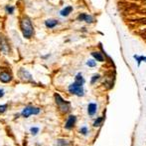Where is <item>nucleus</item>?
Returning <instances> with one entry per match:
<instances>
[{"label":"nucleus","mask_w":146,"mask_h":146,"mask_svg":"<svg viewBox=\"0 0 146 146\" xmlns=\"http://www.w3.org/2000/svg\"><path fill=\"white\" fill-rule=\"evenodd\" d=\"M20 27H21L22 34L25 38L29 39L34 35V27H33L32 21L29 17L24 16L20 21Z\"/></svg>","instance_id":"1"},{"label":"nucleus","mask_w":146,"mask_h":146,"mask_svg":"<svg viewBox=\"0 0 146 146\" xmlns=\"http://www.w3.org/2000/svg\"><path fill=\"white\" fill-rule=\"evenodd\" d=\"M55 100H56V103H57V105H58L59 109L61 110L63 113H67L68 111L70 110V108H71V106H70V102L64 100L63 98L61 97L60 94H58V93L55 94Z\"/></svg>","instance_id":"2"},{"label":"nucleus","mask_w":146,"mask_h":146,"mask_svg":"<svg viewBox=\"0 0 146 146\" xmlns=\"http://www.w3.org/2000/svg\"><path fill=\"white\" fill-rule=\"evenodd\" d=\"M69 91L71 92L72 94H75V95H77V96H83L84 93H85L83 85L76 81L69 86Z\"/></svg>","instance_id":"3"},{"label":"nucleus","mask_w":146,"mask_h":146,"mask_svg":"<svg viewBox=\"0 0 146 146\" xmlns=\"http://www.w3.org/2000/svg\"><path fill=\"white\" fill-rule=\"evenodd\" d=\"M41 112V109L38 107H34V106H27V107H25L23 110H22L21 112V115L23 117H25V118H28L29 116L31 115H37L39 114V113Z\"/></svg>","instance_id":"4"},{"label":"nucleus","mask_w":146,"mask_h":146,"mask_svg":"<svg viewBox=\"0 0 146 146\" xmlns=\"http://www.w3.org/2000/svg\"><path fill=\"white\" fill-rule=\"evenodd\" d=\"M0 51L5 54H8L10 51V46L8 44V41L4 37H0Z\"/></svg>","instance_id":"5"},{"label":"nucleus","mask_w":146,"mask_h":146,"mask_svg":"<svg viewBox=\"0 0 146 146\" xmlns=\"http://www.w3.org/2000/svg\"><path fill=\"white\" fill-rule=\"evenodd\" d=\"M12 80V75L8 71H0V81L3 83H8Z\"/></svg>","instance_id":"6"},{"label":"nucleus","mask_w":146,"mask_h":146,"mask_svg":"<svg viewBox=\"0 0 146 146\" xmlns=\"http://www.w3.org/2000/svg\"><path fill=\"white\" fill-rule=\"evenodd\" d=\"M76 121H77V117L75 115H70L69 118L67 119V122L65 124L66 129H72L76 124Z\"/></svg>","instance_id":"7"},{"label":"nucleus","mask_w":146,"mask_h":146,"mask_svg":"<svg viewBox=\"0 0 146 146\" xmlns=\"http://www.w3.org/2000/svg\"><path fill=\"white\" fill-rule=\"evenodd\" d=\"M19 76L24 81H32V76H31V74L23 68H21L19 70Z\"/></svg>","instance_id":"8"},{"label":"nucleus","mask_w":146,"mask_h":146,"mask_svg":"<svg viewBox=\"0 0 146 146\" xmlns=\"http://www.w3.org/2000/svg\"><path fill=\"white\" fill-rule=\"evenodd\" d=\"M78 19L81 20V21H86L87 23H92V22H94V18L90 15H88V14H85V13L80 14Z\"/></svg>","instance_id":"9"},{"label":"nucleus","mask_w":146,"mask_h":146,"mask_svg":"<svg viewBox=\"0 0 146 146\" xmlns=\"http://www.w3.org/2000/svg\"><path fill=\"white\" fill-rule=\"evenodd\" d=\"M58 20H56V19H47L46 21H45V25H46V27H48V28H54V27H56L57 25H58Z\"/></svg>","instance_id":"10"},{"label":"nucleus","mask_w":146,"mask_h":146,"mask_svg":"<svg viewBox=\"0 0 146 146\" xmlns=\"http://www.w3.org/2000/svg\"><path fill=\"white\" fill-rule=\"evenodd\" d=\"M96 109H98V105H96V103H90L88 106V115H90V116H92V115L96 114Z\"/></svg>","instance_id":"11"},{"label":"nucleus","mask_w":146,"mask_h":146,"mask_svg":"<svg viewBox=\"0 0 146 146\" xmlns=\"http://www.w3.org/2000/svg\"><path fill=\"white\" fill-rule=\"evenodd\" d=\"M72 11H73V7H72V6H68V7H65L64 9H62L60 14H61L62 16H64V17H66V16L69 15Z\"/></svg>","instance_id":"12"},{"label":"nucleus","mask_w":146,"mask_h":146,"mask_svg":"<svg viewBox=\"0 0 146 146\" xmlns=\"http://www.w3.org/2000/svg\"><path fill=\"white\" fill-rule=\"evenodd\" d=\"M92 57H94V59H96L98 61H104V55H102L100 52H92Z\"/></svg>","instance_id":"13"},{"label":"nucleus","mask_w":146,"mask_h":146,"mask_svg":"<svg viewBox=\"0 0 146 146\" xmlns=\"http://www.w3.org/2000/svg\"><path fill=\"white\" fill-rule=\"evenodd\" d=\"M76 82H78V83L84 85V83H85V79L83 78V75H82L81 73L77 74V76H76Z\"/></svg>","instance_id":"14"},{"label":"nucleus","mask_w":146,"mask_h":146,"mask_svg":"<svg viewBox=\"0 0 146 146\" xmlns=\"http://www.w3.org/2000/svg\"><path fill=\"white\" fill-rule=\"evenodd\" d=\"M134 58L137 60V62H138V64L140 65V63H141V61H146V57L145 56H137V55H135L134 56Z\"/></svg>","instance_id":"15"},{"label":"nucleus","mask_w":146,"mask_h":146,"mask_svg":"<svg viewBox=\"0 0 146 146\" xmlns=\"http://www.w3.org/2000/svg\"><path fill=\"white\" fill-rule=\"evenodd\" d=\"M102 117H100V118H98L96 121L94 122V127H98L100 124H102Z\"/></svg>","instance_id":"16"},{"label":"nucleus","mask_w":146,"mask_h":146,"mask_svg":"<svg viewBox=\"0 0 146 146\" xmlns=\"http://www.w3.org/2000/svg\"><path fill=\"white\" fill-rule=\"evenodd\" d=\"M14 10H15V8H14L13 6H6V11H7V13L13 14Z\"/></svg>","instance_id":"17"},{"label":"nucleus","mask_w":146,"mask_h":146,"mask_svg":"<svg viewBox=\"0 0 146 146\" xmlns=\"http://www.w3.org/2000/svg\"><path fill=\"white\" fill-rule=\"evenodd\" d=\"M87 65H88V66H90V67H94L96 64V61L92 60V59H90V60L87 61Z\"/></svg>","instance_id":"18"},{"label":"nucleus","mask_w":146,"mask_h":146,"mask_svg":"<svg viewBox=\"0 0 146 146\" xmlns=\"http://www.w3.org/2000/svg\"><path fill=\"white\" fill-rule=\"evenodd\" d=\"M100 78V76L98 75V74H96V75H94L92 77V84H94V83H96V81H98V79Z\"/></svg>","instance_id":"19"},{"label":"nucleus","mask_w":146,"mask_h":146,"mask_svg":"<svg viewBox=\"0 0 146 146\" xmlns=\"http://www.w3.org/2000/svg\"><path fill=\"white\" fill-rule=\"evenodd\" d=\"M80 132H81L83 135H87V134H88V130L87 127L84 126V127H82V128L80 129Z\"/></svg>","instance_id":"20"},{"label":"nucleus","mask_w":146,"mask_h":146,"mask_svg":"<svg viewBox=\"0 0 146 146\" xmlns=\"http://www.w3.org/2000/svg\"><path fill=\"white\" fill-rule=\"evenodd\" d=\"M67 142H66L65 140H63V139H61V140H58V142H57L56 146H67Z\"/></svg>","instance_id":"21"},{"label":"nucleus","mask_w":146,"mask_h":146,"mask_svg":"<svg viewBox=\"0 0 146 146\" xmlns=\"http://www.w3.org/2000/svg\"><path fill=\"white\" fill-rule=\"evenodd\" d=\"M30 132L32 133L33 135H36L37 133L39 132V128L38 127H32V128L30 129Z\"/></svg>","instance_id":"22"},{"label":"nucleus","mask_w":146,"mask_h":146,"mask_svg":"<svg viewBox=\"0 0 146 146\" xmlns=\"http://www.w3.org/2000/svg\"><path fill=\"white\" fill-rule=\"evenodd\" d=\"M8 105L7 104H3V105H0V113H4L6 110H7Z\"/></svg>","instance_id":"23"},{"label":"nucleus","mask_w":146,"mask_h":146,"mask_svg":"<svg viewBox=\"0 0 146 146\" xmlns=\"http://www.w3.org/2000/svg\"><path fill=\"white\" fill-rule=\"evenodd\" d=\"M3 95H4V90L3 89H0V98L3 97Z\"/></svg>","instance_id":"24"}]
</instances>
